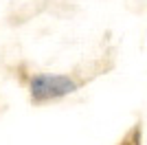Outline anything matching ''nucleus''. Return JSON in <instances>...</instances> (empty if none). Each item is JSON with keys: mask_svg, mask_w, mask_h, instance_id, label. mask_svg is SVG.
<instances>
[{"mask_svg": "<svg viewBox=\"0 0 147 145\" xmlns=\"http://www.w3.org/2000/svg\"><path fill=\"white\" fill-rule=\"evenodd\" d=\"M79 86L73 77L68 75H49V72H40L33 75L29 81V90H31V99L35 103L42 101H55L61 97L73 95Z\"/></svg>", "mask_w": 147, "mask_h": 145, "instance_id": "f257e3e1", "label": "nucleus"}]
</instances>
